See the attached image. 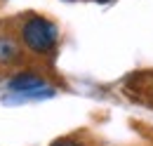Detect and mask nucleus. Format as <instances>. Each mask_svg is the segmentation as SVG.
<instances>
[{
	"mask_svg": "<svg viewBox=\"0 0 153 146\" xmlns=\"http://www.w3.org/2000/svg\"><path fill=\"white\" fill-rule=\"evenodd\" d=\"M21 45L33 54H50L57 45V26L45 17H28L21 24Z\"/></svg>",
	"mask_w": 153,
	"mask_h": 146,
	"instance_id": "nucleus-1",
	"label": "nucleus"
},
{
	"mask_svg": "<svg viewBox=\"0 0 153 146\" xmlns=\"http://www.w3.org/2000/svg\"><path fill=\"white\" fill-rule=\"evenodd\" d=\"M10 90L12 92H19V94H24V92H36V90H42L45 87V78H40L38 73H19V75H14L10 83Z\"/></svg>",
	"mask_w": 153,
	"mask_h": 146,
	"instance_id": "nucleus-2",
	"label": "nucleus"
},
{
	"mask_svg": "<svg viewBox=\"0 0 153 146\" xmlns=\"http://www.w3.org/2000/svg\"><path fill=\"white\" fill-rule=\"evenodd\" d=\"M19 50L14 45V40L10 38H0V64H10L12 59H17Z\"/></svg>",
	"mask_w": 153,
	"mask_h": 146,
	"instance_id": "nucleus-3",
	"label": "nucleus"
},
{
	"mask_svg": "<svg viewBox=\"0 0 153 146\" xmlns=\"http://www.w3.org/2000/svg\"><path fill=\"white\" fill-rule=\"evenodd\" d=\"M52 146H82V144H78L73 139H59V142H54Z\"/></svg>",
	"mask_w": 153,
	"mask_h": 146,
	"instance_id": "nucleus-4",
	"label": "nucleus"
},
{
	"mask_svg": "<svg viewBox=\"0 0 153 146\" xmlns=\"http://www.w3.org/2000/svg\"><path fill=\"white\" fill-rule=\"evenodd\" d=\"M97 2H108V0H97Z\"/></svg>",
	"mask_w": 153,
	"mask_h": 146,
	"instance_id": "nucleus-5",
	"label": "nucleus"
}]
</instances>
